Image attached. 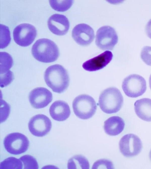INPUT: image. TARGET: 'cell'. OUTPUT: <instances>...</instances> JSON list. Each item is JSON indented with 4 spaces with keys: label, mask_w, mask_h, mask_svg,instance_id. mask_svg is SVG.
Wrapping results in <instances>:
<instances>
[{
    "label": "cell",
    "mask_w": 151,
    "mask_h": 169,
    "mask_svg": "<svg viewBox=\"0 0 151 169\" xmlns=\"http://www.w3.org/2000/svg\"><path fill=\"white\" fill-rule=\"evenodd\" d=\"M48 27L53 33L58 36H63L68 32L70 23L65 15L58 14H53L48 19Z\"/></svg>",
    "instance_id": "cell-13"
},
{
    "label": "cell",
    "mask_w": 151,
    "mask_h": 169,
    "mask_svg": "<svg viewBox=\"0 0 151 169\" xmlns=\"http://www.w3.org/2000/svg\"><path fill=\"white\" fill-rule=\"evenodd\" d=\"M114 166L112 162L108 160L102 159L95 162L92 167L93 169H114Z\"/></svg>",
    "instance_id": "cell-24"
},
{
    "label": "cell",
    "mask_w": 151,
    "mask_h": 169,
    "mask_svg": "<svg viewBox=\"0 0 151 169\" xmlns=\"http://www.w3.org/2000/svg\"><path fill=\"white\" fill-rule=\"evenodd\" d=\"M124 126V121L121 118L114 116L110 117L104 122V128L106 134L115 136L122 131Z\"/></svg>",
    "instance_id": "cell-16"
},
{
    "label": "cell",
    "mask_w": 151,
    "mask_h": 169,
    "mask_svg": "<svg viewBox=\"0 0 151 169\" xmlns=\"http://www.w3.org/2000/svg\"><path fill=\"white\" fill-rule=\"evenodd\" d=\"M29 130L33 135L42 137L50 131L52 123L50 120L46 115H37L31 118L28 123Z\"/></svg>",
    "instance_id": "cell-10"
},
{
    "label": "cell",
    "mask_w": 151,
    "mask_h": 169,
    "mask_svg": "<svg viewBox=\"0 0 151 169\" xmlns=\"http://www.w3.org/2000/svg\"><path fill=\"white\" fill-rule=\"evenodd\" d=\"M4 144L6 150L9 153L18 155L28 149L29 142L27 137L20 133H13L6 136Z\"/></svg>",
    "instance_id": "cell-6"
},
{
    "label": "cell",
    "mask_w": 151,
    "mask_h": 169,
    "mask_svg": "<svg viewBox=\"0 0 151 169\" xmlns=\"http://www.w3.org/2000/svg\"><path fill=\"white\" fill-rule=\"evenodd\" d=\"M44 78L48 86L55 92L63 93L69 85L70 79L68 72L59 64L49 67L45 72Z\"/></svg>",
    "instance_id": "cell-1"
},
{
    "label": "cell",
    "mask_w": 151,
    "mask_h": 169,
    "mask_svg": "<svg viewBox=\"0 0 151 169\" xmlns=\"http://www.w3.org/2000/svg\"><path fill=\"white\" fill-rule=\"evenodd\" d=\"M149 86L151 90V75H150L149 79Z\"/></svg>",
    "instance_id": "cell-29"
},
{
    "label": "cell",
    "mask_w": 151,
    "mask_h": 169,
    "mask_svg": "<svg viewBox=\"0 0 151 169\" xmlns=\"http://www.w3.org/2000/svg\"><path fill=\"white\" fill-rule=\"evenodd\" d=\"M29 100L31 105L36 109L43 108L47 106L52 99L51 92L44 87H37L29 93Z\"/></svg>",
    "instance_id": "cell-11"
},
{
    "label": "cell",
    "mask_w": 151,
    "mask_h": 169,
    "mask_svg": "<svg viewBox=\"0 0 151 169\" xmlns=\"http://www.w3.org/2000/svg\"><path fill=\"white\" fill-rule=\"evenodd\" d=\"M68 168L69 169H88L89 164L85 157L81 155H77L73 157L69 160Z\"/></svg>",
    "instance_id": "cell-18"
},
{
    "label": "cell",
    "mask_w": 151,
    "mask_h": 169,
    "mask_svg": "<svg viewBox=\"0 0 151 169\" xmlns=\"http://www.w3.org/2000/svg\"><path fill=\"white\" fill-rule=\"evenodd\" d=\"M122 87L125 94L128 96L136 98L142 95L147 89L145 79L137 74H131L124 80Z\"/></svg>",
    "instance_id": "cell-5"
},
{
    "label": "cell",
    "mask_w": 151,
    "mask_h": 169,
    "mask_svg": "<svg viewBox=\"0 0 151 169\" xmlns=\"http://www.w3.org/2000/svg\"><path fill=\"white\" fill-rule=\"evenodd\" d=\"M13 79V73L10 70L4 74H1V87H4L8 85Z\"/></svg>",
    "instance_id": "cell-26"
},
{
    "label": "cell",
    "mask_w": 151,
    "mask_h": 169,
    "mask_svg": "<svg viewBox=\"0 0 151 169\" xmlns=\"http://www.w3.org/2000/svg\"><path fill=\"white\" fill-rule=\"evenodd\" d=\"M72 35L76 42L83 46L90 44L94 38L93 29L89 25L84 23L76 25L73 29Z\"/></svg>",
    "instance_id": "cell-12"
},
{
    "label": "cell",
    "mask_w": 151,
    "mask_h": 169,
    "mask_svg": "<svg viewBox=\"0 0 151 169\" xmlns=\"http://www.w3.org/2000/svg\"><path fill=\"white\" fill-rule=\"evenodd\" d=\"M134 110L141 119L151 121V99L144 98L136 101L134 104Z\"/></svg>",
    "instance_id": "cell-17"
},
{
    "label": "cell",
    "mask_w": 151,
    "mask_h": 169,
    "mask_svg": "<svg viewBox=\"0 0 151 169\" xmlns=\"http://www.w3.org/2000/svg\"><path fill=\"white\" fill-rule=\"evenodd\" d=\"M32 53L37 60L44 63L56 61L59 56V49L52 40L43 38L37 40L33 45Z\"/></svg>",
    "instance_id": "cell-2"
},
{
    "label": "cell",
    "mask_w": 151,
    "mask_h": 169,
    "mask_svg": "<svg viewBox=\"0 0 151 169\" xmlns=\"http://www.w3.org/2000/svg\"><path fill=\"white\" fill-rule=\"evenodd\" d=\"M23 164L21 160L14 157H9L1 162V169H22Z\"/></svg>",
    "instance_id": "cell-19"
},
{
    "label": "cell",
    "mask_w": 151,
    "mask_h": 169,
    "mask_svg": "<svg viewBox=\"0 0 151 169\" xmlns=\"http://www.w3.org/2000/svg\"><path fill=\"white\" fill-rule=\"evenodd\" d=\"M19 159L23 162L24 169H37L39 166L37 162L32 156L26 155L21 157Z\"/></svg>",
    "instance_id": "cell-23"
},
{
    "label": "cell",
    "mask_w": 151,
    "mask_h": 169,
    "mask_svg": "<svg viewBox=\"0 0 151 169\" xmlns=\"http://www.w3.org/2000/svg\"><path fill=\"white\" fill-rule=\"evenodd\" d=\"M140 57L146 64L151 66V46H144L141 51Z\"/></svg>",
    "instance_id": "cell-25"
},
{
    "label": "cell",
    "mask_w": 151,
    "mask_h": 169,
    "mask_svg": "<svg viewBox=\"0 0 151 169\" xmlns=\"http://www.w3.org/2000/svg\"><path fill=\"white\" fill-rule=\"evenodd\" d=\"M1 123L5 121L9 116L10 112L9 104L4 100H1Z\"/></svg>",
    "instance_id": "cell-27"
},
{
    "label": "cell",
    "mask_w": 151,
    "mask_h": 169,
    "mask_svg": "<svg viewBox=\"0 0 151 169\" xmlns=\"http://www.w3.org/2000/svg\"><path fill=\"white\" fill-rule=\"evenodd\" d=\"M1 74H4L9 70L12 67L13 60L11 56L5 52H0Z\"/></svg>",
    "instance_id": "cell-20"
},
{
    "label": "cell",
    "mask_w": 151,
    "mask_h": 169,
    "mask_svg": "<svg viewBox=\"0 0 151 169\" xmlns=\"http://www.w3.org/2000/svg\"><path fill=\"white\" fill-rule=\"evenodd\" d=\"M52 8L58 11L64 12L72 6L73 1L69 0H53L49 1Z\"/></svg>",
    "instance_id": "cell-21"
},
{
    "label": "cell",
    "mask_w": 151,
    "mask_h": 169,
    "mask_svg": "<svg viewBox=\"0 0 151 169\" xmlns=\"http://www.w3.org/2000/svg\"><path fill=\"white\" fill-rule=\"evenodd\" d=\"M73 108L76 115L83 120L91 118L95 114L97 105L94 99L87 94H82L77 96L73 102Z\"/></svg>",
    "instance_id": "cell-4"
},
{
    "label": "cell",
    "mask_w": 151,
    "mask_h": 169,
    "mask_svg": "<svg viewBox=\"0 0 151 169\" xmlns=\"http://www.w3.org/2000/svg\"><path fill=\"white\" fill-rule=\"evenodd\" d=\"M145 32L148 37L151 39V19L148 21L146 25Z\"/></svg>",
    "instance_id": "cell-28"
},
{
    "label": "cell",
    "mask_w": 151,
    "mask_h": 169,
    "mask_svg": "<svg viewBox=\"0 0 151 169\" xmlns=\"http://www.w3.org/2000/svg\"><path fill=\"white\" fill-rule=\"evenodd\" d=\"M50 115L54 120L59 121L66 120L69 117L70 110L68 104L61 100L53 102L50 107Z\"/></svg>",
    "instance_id": "cell-15"
},
{
    "label": "cell",
    "mask_w": 151,
    "mask_h": 169,
    "mask_svg": "<svg viewBox=\"0 0 151 169\" xmlns=\"http://www.w3.org/2000/svg\"><path fill=\"white\" fill-rule=\"evenodd\" d=\"M119 145L121 153L128 157L138 155L142 147L140 139L136 135L132 133L123 136L120 140Z\"/></svg>",
    "instance_id": "cell-9"
},
{
    "label": "cell",
    "mask_w": 151,
    "mask_h": 169,
    "mask_svg": "<svg viewBox=\"0 0 151 169\" xmlns=\"http://www.w3.org/2000/svg\"><path fill=\"white\" fill-rule=\"evenodd\" d=\"M37 34L35 27L28 23L20 24L15 28L13 32L14 41L18 45L23 47L31 44L34 41Z\"/></svg>",
    "instance_id": "cell-8"
},
{
    "label": "cell",
    "mask_w": 151,
    "mask_h": 169,
    "mask_svg": "<svg viewBox=\"0 0 151 169\" xmlns=\"http://www.w3.org/2000/svg\"><path fill=\"white\" fill-rule=\"evenodd\" d=\"M113 57L112 52L106 51L98 56L84 62L82 67L85 70L93 71L101 69L111 61Z\"/></svg>",
    "instance_id": "cell-14"
},
{
    "label": "cell",
    "mask_w": 151,
    "mask_h": 169,
    "mask_svg": "<svg viewBox=\"0 0 151 169\" xmlns=\"http://www.w3.org/2000/svg\"><path fill=\"white\" fill-rule=\"evenodd\" d=\"M123 98L120 91L114 87L104 90L100 94L99 105L104 112L107 114L116 113L121 108Z\"/></svg>",
    "instance_id": "cell-3"
},
{
    "label": "cell",
    "mask_w": 151,
    "mask_h": 169,
    "mask_svg": "<svg viewBox=\"0 0 151 169\" xmlns=\"http://www.w3.org/2000/svg\"><path fill=\"white\" fill-rule=\"evenodd\" d=\"M149 157L150 160H151V149L150 152L149 153Z\"/></svg>",
    "instance_id": "cell-30"
},
{
    "label": "cell",
    "mask_w": 151,
    "mask_h": 169,
    "mask_svg": "<svg viewBox=\"0 0 151 169\" xmlns=\"http://www.w3.org/2000/svg\"><path fill=\"white\" fill-rule=\"evenodd\" d=\"M118 41V37L114 29L109 26H104L97 31L95 42L102 50H112Z\"/></svg>",
    "instance_id": "cell-7"
},
{
    "label": "cell",
    "mask_w": 151,
    "mask_h": 169,
    "mask_svg": "<svg viewBox=\"0 0 151 169\" xmlns=\"http://www.w3.org/2000/svg\"><path fill=\"white\" fill-rule=\"evenodd\" d=\"M0 48L7 47L10 42L11 38L9 29L8 27L1 24Z\"/></svg>",
    "instance_id": "cell-22"
}]
</instances>
